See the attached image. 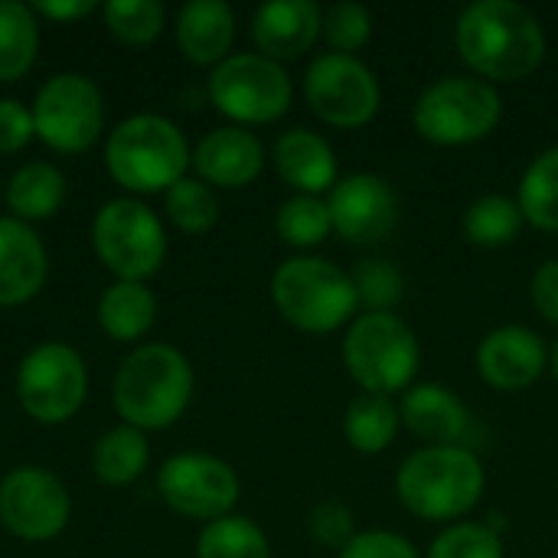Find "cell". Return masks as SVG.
Wrapping results in <instances>:
<instances>
[{"mask_svg": "<svg viewBox=\"0 0 558 558\" xmlns=\"http://www.w3.org/2000/svg\"><path fill=\"white\" fill-rule=\"evenodd\" d=\"M461 59L484 82H520L546 56V33L533 10L517 0H477L454 26Z\"/></svg>", "mask_w": 558, "mask_h": 558, "instance_id": "cell-1", "label": "cell"}, {"mask_svg": "<svg viewBox=\"0 0 558 558\" xmlns=\"http://www.w3.org/2000/svg\"><path fill=\"white\" fill-rule=\"evenodd\" d=\"M196 376L186 360L170 343H137L118 363L111 379V405L121 425L137 432L173 428L193 402Z\"/></svg>", "mask_w": 558, "mask_h": 558, "instance_id": "cell-2", "label": "cell"}, {"mask_svg": "<svg viewBox=\"0 0 558 558\" xmlns=\"http://www.w3.org/2000/svg\"><path fill=\"white\" fill-rule=\"evenodd\" d=\"M190 160L193 147L167 114H128L105 137V170L134 199L167 193L186 177Z\"/></svg>", "mask_w": 558, "mask_h": 558, "instance_id": "cell-3", "label": "cell"}, {"mask_svg": "<svg viewBox=\"0 0 558 558\" xmlns=\"http://www.w3.org/2000/svg\"><path fill=\"white\" fill-rule=\"evenodd\" d=\"M487 477L474 451L451 448H422L396 474L399 504L432 523H448L471 513L484 497Z\"/></svg>", "mask_w": 558, "mask_h": 558, "instance_id": "cell-4", "label": "cell"}, {"mask_svg": "<svg viewBox=\"0 0 558 558\" xmlns=\"http://www.w3.org/2000/svg\"><path fill=\"white\" fill-rule=\"evenodd\" d=\"M271 301L278 314L304 333H333L350 324L360 307L353 278L314 255L288 258L275 268Z\"/></svg>", "mask_w": 558, "mask_h": 558, "instance_id": "cell-5", "label": "cell"}, {"mask_svg": "<svg viewBox=\"0 0 558 558\" xmlns=\"http://www.w3.org/2000/svg\"><path fill=\"white\" fill-rule=\"evenodd\" d=\"M88 242L95 258L114 281L154 278L167 262V229L163 219L134 196H114L92 216Z\"/></svg>", "mask_w": 558, "mask_h": 558, "instance_id": "cell-6", "label": "cell"}, {"mask_svg": "<svg viewBox=\"0 0 558 558\" xmlns=\"http://www.w3.org/2000/svg\"><path fill=\"white\" fill-rule=\"evenodd\" d=\"M422 363L415 330L396 314H360L343 337V366L369 396L409 389Z\"/></svg>", "mask_w": 558, "mask_h": 558, "instance_id": "cell-7", "label": "cell"}, {"mask_svg": "<svg viewBox=\"0 0 558 558\" xmlns=\"http://www.w3.org/2000/svg\"><path fill=\"white\" fill-rule=\"evenodd\" d=\"M13 392L23 415L36 425H65L88 399V366L62 340L36 343L16 363Z\"/></svg>", "mask_w": 558, "mask_h": 558, "instance_id": "cell-8", "label": "cell"}, {"mask_svg": "<svg viewBox=\"0 0 558 558\" xmlns=\"http://www.w3.org/2000/svg\"><path fill=\"white\" fill-rule=\"evenodd\" d=\"M504 118L497 88L477 75H445L432 82L412 111L415 131L441 147L484 141Z\"/></svg>", "mask_w": 558, "mask_h": 558, "instance_id": "cell-9", "label": "cell"}, {"mask_svg": "<svg viewBox=\"0 0 558 558\" xmlns=\"http://www.w3.org/2000/svg\"><path fill=\"white\" fill-rule=\"evenodd\" d=\"M209 105L239 128L278 121L294 98L291 75L262 52H232L206 78Z\"/></svg>", "mask_w": 558, "mask_h": 558, "instance_id": "cell-10", "label": "cell"}, {"mask_svg": "<svg viewBox=\"0 0 558 558\" xmlns=\"http://www.w3.org/2000/svg\"><path fill=\"white\" fill-rule=\"evenodd\" d=\"M36 141L52 154H85L105 131L101 88L82 72H56L33 95Z\"/></svg>", "mask_w": 558, "mask_h": 558, "instance_id": "cell-11", "label": "cell"}, {"mask_svg": "<svg viewBox=\"0 0 558 558\" xmlns=\"http://www.w3.org/2000/svg\"><path fill=\"white\" fill-rule=\"evenodd\" d=\"M239 474L229 461L206 451H180L167 458L157 471L160 500L186 520L213 523L235 510L239 504Z\"/></svg>", "mask_w": 558, "mask_h": 558, "instance_id": "cell-12", "label": "cell"}, {"mask_svg": "<svg viewBox=\"0 0 558 558\" xmlns=\"http://www.w3.org/2000/svg\"><path fill=\"white\" fill-rule=\"evenodd\" d=\"M72 520V494L59 474L20 464L0 477V526L20 543H49Z\"/></svg>", "mask_w": 558, "mask_h": 558, "instance_id": "cell-13", "label": "cell"}, {"mask_svg": "<svg viewBox=\"0 0 558 558\" xmlns=\"http://www.w3.org/2000/svg\"><path fill=\"white\" fill-rule=\"evenodd\" d=\"M304 98L330 128H363L379 114V82L366 62L343 52H324L307 65Z\"/></svg>", "mask_w": 558, "mask_h": 558, "instance_id": "cell-14", "label": "cell"}, {"mask_svg": "<svg viewBox=\"0 0 558 558\" xmlns=\"http://www.w3.org/2000/svg\"><path fill=\"white\" fill-rule=\"evenodd\" d=\"M327 209L333 232L353 245H376L389 239L399 222V196L376 173H353L337 180Z\"/></svg>", "mask_w": 558, "mask_h": 558, "instance_id": "cell-15", "label": "cell"}, {"mask_svg": "<svg viewBox=\"0 0 558 558\" xmlns=\"http://www.w3.org/2000/svg\"><path fill=\"white\" fill-rule=\"evenodd\" d=\"M190 167L213 190H242L262 177L265 144L248 128L222 124L196 141Z\"/></svg>", "mask_w": 558, "mask_h": 558, "instance_id": "cell-16", "label": "cell"}, {"mask_svg": "<svg viewBox=\"0 0 558 558\" xmlns=\"http://www.w3.org/2000/svg\"><path fill=\"white\" fill-rule=\"evenodd\" d=\"M549 363L546 343L530 327L510 324L490 330L477 347V373L487 386L500 392L530 389Z\"/></svg>", "mask_w": 558, "mask_h": 558, "instance_id": "cell-17", "label": "cell"}, {"mask_svg": "<svg viewBox=\"0 0 558 558\" xmlns=\"http://www.w3.org/2000/svg\"><path fill=\"white\" fill-rule=\"evenodd\" d=\"M49 278V252L39 232L13 216H0V307L29 304Z\"/></svg>", "mask_w": 558, "mask_h": 558, "instance_id": "cell-18", "label": "cell"}, {"mask_svg": "<svg viewBox=\"0 0 558 558\" xmlns=\"http://www.w3.org/2000/svg\"><path fill=\"white\" fill-rule=\"evenodd\" d=\"M324 29V10L314 0H271L252 16V39L262 56L281 62L304 56Z\"/></svg>", "mask_w": 558, "mask_h": 558, "instance_id": "cell-19", "label": "cell"}, {"mask_svg": "<svg viewBox=\"0 0 558 558\" xmlns=\"http://www.w3.org/2000/svg\"><path fill=\"white\" fill-rule=\"evenodd\" d=\"M173 36L186 62L216 69L232 56L235 10L226 0H190L173 16Z\"/></svg>", "mask_w": 558, "mask_h": 558, "instance_id": "cell-20", "label": "cell"}, {"mask_svg": "<svg viewBox=\"0 0 558 558\" xmlns=\"http://www.w3.org/2000/svg\"><path fill=\"white\" fill-rule=\"evenodd\" d=\"M278 177L298 190V196H320L337 186V157L333 147L311 128H291L275 141L271 150Z\"/></svg>", "mask_w": 558, "mask_h": 558, "instance_id": "cell-21", "label": "cell"}, {"mask_svg": "<svg viewBox=\"0 0 558 558\" xmlns=\"http://www.w3.org/2000/svg\"><path fill=\"white\" fill-rule=\"evenodd\" d=\"M399 415L415 438L428 441V448H451L468 432L464 402L441 383H422L405 389Z\"/></svg>", "mask_w": 558, "mask_h": 558, "instance_id": "cell-22", "label": "cell"}, {"mask_svg": "<svg viewBox=\"0 0 558 558\" xmlns=\"http://www.w3.org/2000/svg\"><path fill=\"white\" fill-rule=\"evenodd\" d=\"M95 320L108 340L137 347L157 324V294L144 281H111L98 294Z\"/></svg>", "mask_w": 558, "mask_h": 558, "instance_id": "cell-23", "label": "cell"}, {"mask_svg": "<svg viewBox=\"0 0 558 558\" xmlns=\"http://www.w3.org/2000/svg\"><path fill=\"white\" fill-rule=\"evenodd\" d=\"M65 193H69V183H65V173L56 163L26 160L3 183V206L10 209L13 219L33 226V222L52 219L62 209Z\"/></svg>", "mask_w": 558, "mask_h": 558, "instance_id": "cell-24", "label": "cell"}, {"mask_svg": "<svg viewBox=\"0 0 558 558\" xmlns=\"http://www.w3.org/2000/svg\"><path fill=\"white\" fill-rule=\"evenodd\" d=\"M150 468L147 435L131 425H114L92 445V474L105 487H131Z\"/></svg>", "mask_w": 558, "mask_h": 558, "instance_id": "cell-25", "label": "cell"}, {"mask_svg": "<svg viewBox=\"0 0 558 558\" xmlns=\"http://www.w3.org/2000/svg\"><path fill=\"white\" fill-rule=\"evenodd\" d=\"M39 16L33 3L0 0V85H13L36 65L39 56Z\"/></svg>", "mask_w": 558, "mask_h": 558, "instance_id": "cell-26", "label": "cell"}, {"mask_svg": "<svg viewBox=\"0 0 558 558\" xmlns=\"http://www.w3.org/2000/svg\"><path fill=\"white\" fill-rule=\"evenodd\" d=\"M402 415L389 396H356L343 412V438L360 454H383L399 435Z\"/></svg>", "mask_w": 558, "mask_h": 558, "instance_id": "cell-27", "label": "cell"}, {"mask_svg": "<svg viewBox=\"0 0 558 558\" xmlns=\"http://www.w3.org/2000/svg\"><path fill=\"white\" fill-rule=\"evenodd\" d=\"M523 209L517 199L500 196V193H487L481 199H474L464 213V235L471 245L481 248H504L510 242H517V235L523 232Z\"/></svg>", "mask_w": 558, "mask_h": 558, "instance_id": "cell-28", "label": "cell"}, {"mask_svg": "<svg viewBox=\"0 0 558 558\" xmlns=\"http://www.w3.org/2000/svg\"><path fill=\"white\" fill-rule=\"evenodd\" d=\"M196 558H271V543L248 517H222L199 530Z\"/></svg>", "mask_w": 558, "mask_h": 558, "instance_id": "cell-29", "label": "cell"}, {"mask_svg": "<svg viewBox=\"0 0 558 558\" xmlns=\"http://www.w3.org/2000/svg\"><path fill=\"white\" fill-rule=\"evenodd\" d=\"M523 219L543 232H558V147L543 150L520 180Z\"/></svg>", "mask_w": 558, "mask_h": 558, "instance_id": "cell-30", "label": "cell"}, {"mask_svg": "<svg viewBox=\"0 0 558 558\" xmlns=\"http://www.w3.org/2000/svg\"><path fill=\"white\" fill-rule=\"evenodd\" d=\"M163 216L183 235H206L219 222V196L199 177H183L163 193Z\"/></svg>", "mask_w": 558, "mask_h": 558, "instance_id": "cell-31", "label": "cell"}, {"mask_svg": "<svg viewBox=\"0 0 558 558\" xmlns=\"http://www.w3.org/2000/svg\"><path fill=\"white\" fill-rule=\"evenodd\" d=\"M101 23L121 46H150L163 26L167 10L157 0H108L101 3Z\"/></svg>", "mask_w": 558, "mask_h": 558, "instance_id": "cell-32", "label": "cell"}, {"mask_svg": "<svg viewBox=\"0 0 558 558\" xmlns=\"http://www.w3.org/2000/svg\"><path fill=\"white\" fill-rule=\"evenodd\" d=\"M330 209L320 196H291L278 206L275 216V232L284 245L294 248H311L320 245L330 235Z\"/></svg>", "mask_w": 558, "mask_h": 558, "instance_id": "cell-33", "label": "cell"}, {"mask_svg": "<svg viewBox=\"0 0 558 558\" xmlns=\"http://www.w3.org/2000/svg\"><path fill=\"white\" fill-rule=\"evenodd\" d=\"M350 278H353V288H356V301L366 304L369 314H392V307L405 294V281H402L399 268L392 262H386V258L360 262Z\"/></svg>", "mask_w": 558, "mask_h": 558, "instance_id": "cell-34", "label": "cell"}, {"mask_svg": "<svg viewBox=\"0 0 558 558\" xmlns=\"http://www.w3.org/2000/svg\"><path fill=\"white\" fill-rule=\"evenodd\" d=\"M320 36L330 43L333 52L353 56L356 49H363L373 36V16L363 3L353 0H340L333 7L324 10V29Z\"/></svg>", "mask_w": 558, "mask_h": 558, "instance_id": "cell-35", "label": "cell"}, {"mask_svg": "<svg viewBox=\"0 0 558 558\" xmlns=\"http://www.w3.org/2000/svg\"><path fill=\"white\" fill-rule=\"evenodd\" d=\"M428 558H504V543L494 526L458 523L432 543Z\"/></svg>", "mask_w": 558, "mask_h": 558, "instance_id": "cell-36", "label": "cell"}, {"mask_svg": "<svg viewBox=\"0 0 558 558\" xmlns=\"http://www.w3.org/2000/svg\"><path fill=\"white\" fill-rule=\"evenodd\" d=\"M307 530H311V539L317 546H327V549L340 553L356 536V520H353V510L343 507L340 500H324V504H317L311 510Z\"/></svg>", "mask_w": 558, "mask_h": 558, "instance_id": "cell-37", "label": "cell"}, {"mask_svg": "<svg viewBox=\"0 0 558 558\" xmlns=\"http://www.w3.org/2000/svg\"><path fill=\"white\" fill-rule=\"evenodd\" d=\"M36 141L33 111L20 98H0V157H13Z\"/></svg>", "mask_w": 558, "mask_h": 558, "instance_id": "cell-38", "label": "cell"}, {"mask_svg": "<svg viewBox=\"0 0 558 558\" xmlns=\"http://www.w3.org/2000/svg\"><path fill=\"white\" fill-rule=\"evenodd\" d=\"M337 558H422L418 549L389 530H369V533H356Z\"/></svg>", "mask_w": 558, "mask_h": 558, "instance_id": "cell-39", "label": "cell"}, {"mask_svg": "<svg viewBox=\"0 0 558 558\" xmlns=\"http://www.w3.org/2000/svg\"><path fill=\"white\" fill-rule=\"evenodd\" d=\"M530 301L543 320L558 324V258H549L536 268L530 281Z\"/></svg>", "mask_w": 558, "mask_h": 558, "instance_id": "cell-40", "label": "cell"}, {"mask_svg": "<svg viewBox=\"0 0 558 558\" xmlns=\"http://www.w3.org/2000/svg\"><path fill=\"white\" fill-rule=\"evenodd\" d=\"M33 10H36L39 20L72 23V20H85L92 13H98L101 3H95V0H39V3H33Z\"/></svg>", "mask_w": 558, "mask_h": 558, "instance_id": "cell-41", "label": "cell"}, {"mask_svg": "<svg viewBox=\"0 0 558 558\" xmlns=\"http://www.w3.org/2000/svg\"><path fill=\"white\" fill-rule=\"evenodd\" d=\"M553 373H556V379H558V343H556V350H553Z\"/></svg>", "mask_w": 558, "mask_h": 558, "instance_id": "cell-42", "label": "cell"}, {"mask_svg": "<svg viewBox=\"0 0 558 558\" xmlns=\"http://www.w3.org/2000/svg\"><path fill=\"white\" fill-rule=\"evenodd\" d=\"M0 203H3V183H0Z\"/></svg>", "mask_w": 558, "mask_h": 558, "instance_id": "cell-43", "label": "cell"}]
</instances>
